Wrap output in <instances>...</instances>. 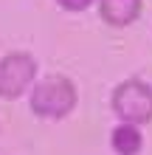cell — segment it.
<instances>
[{
    "label": "cell",
    "mask_w": 152,
    "mask_h": 155,
    "mask_svg": "<svg viewBox=\"0 0 152 155\" xmlns=\"http://www.w3.org/2000/svg\"><path fill=\"white\" fill-rule=\"evenodd\" d=\"M93 3H96V0H57V6L62 8V12H70V14H82Z\"/></svg>",
    "instance_id": "obj_6"
},
{
    "label": "cell",
    "mask_w": 152,
    "mask_h": 155,
    "mask_svg": "<svg viewBox=\"0 0 152 155\" xmlns=\"http://www.w3.org/2000/svg\"><path fill=\"white\" fill-rule=\"evenodd\" d=\"M37 82V57L31 51H8L0 57V99H20Z\"/></svg>",
    "instance_id": "obj_3"
},
{
    "label": "cell",
    "mask_w": 152,
    "mask_h": 155,
    "mask_svg": "<svg viewBox=\"0 0 152 155\" xmlns=\"http://www.w3.org/2000/svg\"><path fill=\"white\" fill-rule=\"evenodd\" d=\"M110 150L115 155H141V150H144V133H141V127L118 121L110 130Z\"/></svg>",
    "instance_id": "obj_5"
},
{
    "label": "cell",
    "mask_w": 152,
    "mask_h": 155,
    "mask_svg": "<svg viewBox=\"0 0 152 155\" xmlns=\"http://www.w3.org/2000/svg\"><path fill=\"white\" fill-rule=\"evenodd\" d=\"M144 0H99V17L113 28H127L141 17Z\"/></svg>",
    "instance_id": "obj_4"
},
{
    "label": "cell",
    "mask_w": 152,
    "mask_h": 155,
    "mask_svg": "<svg viewBox=\"0 0 152 155\" xmlns=\"http://www.w3.org/2000/svg\"><path fill=\"white\" fill-rule=\"evenodd\" d=\"M110 110L118 121L127 124H152V85L141 76L121 79L110 93Z\"/></svg>",
    "instance_id": "obj_2"
},
{
    "label": "cell",
    "mask_w": 152,
    "mask_h": 155,
    "mask_svg": "<svg viewBox=\"0 0 152 155\" xmlns=\"http://www.w3.org/2000/svg\"><path fill=\"white\" fill-rule=\"evenodd\" d=\"M79 104V90L73 85V79H68L65 74H48L34 82V87L28 90V107L37 118L45 121H62L76 110Z\"/></svg>",
    "instance_id": "obj_1"
}]
</instances>
